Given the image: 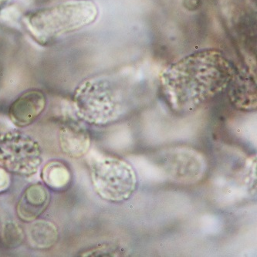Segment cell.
Here are the masks:
<instances>
[{"mask_svg":"<svg viewBox=\"0 0 257 257\" xmlns=\"http://www.w3.org/2000/svg\"><path fill=\"white\" fill-rule=\"evenodd\" d=\"M235 70L220 50H199L164 69L160 74L162 95L174 111H194L226 90Z\"/></svg>","mask_w":257,"mask_h":257,"instance_id":"6da1fadb","label":"cell"},{"mask_svg":"<svg viewBox=\"0 0 257 257\" xmlns=\"http://www.w3.org/2000/svg\"><path fill=\"white\" fill-rule=\"evenodd\" d=\"M131 82L127 74L117 72L85 79L73 97L74 111L80 120L103 126L121 118L131 108Z\"/></svg>","mask_w":257,"mask_h":257,"instance_id":"7a4b0ae2","label":"cell"},{"mask_svg":"<svg viewBox=\"0 0 257 257\" xmlns=\"http://www.w3.org/2000/svg\"><path fill=\"white\" fill-rule=\"evenodd\" d=\"M98 9L90 0H76L37 10L27 16L26 26L38 42L46 44L94 23Z\"/></svg>","mask_w":257,"mask_h":257,"instance_id":"3957f363","label":"cell"},{"mask_svg":"<svg viewBox=\"0 0 257 257\" xmlns=\"http://www.w3.org/2000/svg\"><path fill=\"white\" fill-rule=\"evenodd\" d=\"M86 156L92 186L99 197L113 203L132 197L137 189L138 176L129 162L98 151L90 150Z\"/></svg>","mask_w":257,"mask_h":257,"instance_id":"277c9868","label":"cell"},{"mask_svg":"<svg viewBox=\"0 0 257 257\" xmlns=\"http://www.w3.org/2000/svg\"><path fill=\"white\" fill-rule=\"evenodd\" d=\"M43 164L41 146L24 132L11 131L0 136V166L10 173L30 177Z\"/></svg>","mask_w":257,"mask_h":257,"instance_id":"5b68a950","label":"cell"},{"mask_svg":"<svg viewBox=\"0 0 257 257\" xmlns=\"http://www.w3.org/2000/svg\"><path fill=\"white\" fill-rule=\"evenodd\" d=\"M165 168L174 180L193 184L199 182L205 175L206 161L198 151L179 148L166 154Z\"/></svg>","mask_w":257,"mask_h":257,"instance_id":"8992f818","label":"cell"},{"mask_svg":"<svg viewBox=\"0 0 257 257\" xmlns=\"http://www.w3.org/2000/svg\"><path fill=\"white\" fill-rule=\"evenodd\" d=\"M46 107L47 97L44 92L37 89L28 90L11 104L9 117L17 127H28L40 117Z\"/></svg>","mask_w":257,"mask_h":257,"instance_id":"52a82bcc","label":"cell"},{"mask_svg":"<svg viewBox=\"0 0 257 257\" xmlns=\"http://www.w3.org/2000/svg\"><path fill=\"white\" fill-rule=\"evenodd\" d=\"M227 89H229V100L236 108L245 111L256 109L255 72L236 69Z\"/></svg>","mask_w":257,"mask_h":257,"instance_id":"ba28073f","label":"cell"},{"mask_svg":"<svg viewBox=\"0 0 257 257\" xmlns=\"http://www.w3.org/2000/svg\"><path fill=\"white\" fill-rule=\"evenodd\" d=\"M59 144L66 156L73 159H80L85 156L90 150L91 139L84 124L70 120L60 127Z\"/></svg>","mask_w":257,"mask_h":257,"instance_id":"9c48e42d","label":"cell"},{"mask_svg":"<svg viewBox=\"0 0 257 257\" xmlns=\"http://www.w3.org/2000/svg\"><path fill=\"white\" fill-rule=\"evenodd\" d=\"M50 201V192L44 184H32L24 190L19 199L17 215L24 222H33L47 210Z\"/></svg>","mask_w":257,"mask_h":257,"instance_id":"30bf717a","label":"cell"},{"mask_svg":"<svg viewBox=\"0 0 257 257\" xmlns=\"http://www.w3.org/2000/svg\"><path fill=\"white\" fill-rule=\"evenodd\" d=\"M31 247L45 250L52 248L59 239V229L54 222L36 219L30 222L26 232Z\"/></svg>","mask_w":257,"mask_h":257,"instance_id":"8fae6325","label":"cell"},{"mask_svg":"<svg viewBox=\"0 0 257 257\" xmlns=\"http://www.w3.org/2000/svg\"><path fill=\"white\" fill-rule=\"evenodd\" d=\"M41 178L46 186L50 189L61 191L70 185L71 172L63 162L51 161L43 168Z\"/></svg>","mask_w":257,"mask_h":257,"instance_id":"7c38bea8","label":"cell"},{"mask_svg":"<svg viewBox=\"0 0 257 257\" xmlns=\"http://www.w3.org/2000/svg\"><path fill=\"white\" fill-rule=\"evenodd\" d=\"M1 236L5 245L10 248L18 247L25 239L22 228L13 221H8L3 225Z\"/></svg>","mask_w":257,"mask_h":257,"instance_id":"4fadbf2b","label":"cell"},{"mask_svg":"<svg viewBox=\"0 0 257 257\" xmlns=\"http://www.w3.org/2000/svg\"><path fill=\"white\" fill-rule=\"evenodd\" d=\"M245 181L250 192L256 191V156L247 159L245 165Z\"/></svg>","mask_w":257,"mask_h":257,"instance_id":"5bb4252c","label":"cell"},{"mask_svg":"<svg viewBox=\"0 0 257 257\" xmlns=\"http://www.w3.org/2000/svg\"><path fill=\"white\" fill-rule=\"evenodd\" d=\"M111 247H107V245L104 247H96L95 249L84 252L81 255L83 256H111V255H118V252L114 249H110Z\"/></svg>","mask_w":257,"mask_h":257,"instance_id":"9a60e30c","label":"cell"},{"mask_svg":"<svg viewBox=\"0 0 257 257\" xmlns=\"http://www.w3.org/2000/svg\"><path fill=\"white\" fill-rule=\"evenodd\" d=\"M11 183L10 172L0 166V193L6 192Z\"/></svg>","mask_w":257,"mask_h":257,"instance_id":"2e32d148","label":"cell"}]
</instances>
